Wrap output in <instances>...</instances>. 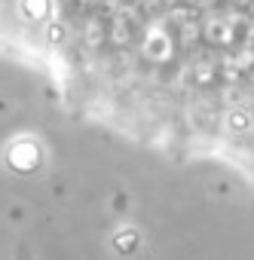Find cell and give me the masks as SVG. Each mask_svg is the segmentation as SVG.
I'll use <instances>...</instances> for the list:
<instances>
[{"label": "cell", "mask_w": 254, "mask_h": 260, "mask_svg": "<svg viewBox=\"0 0 254 260\" xmlns=\"http://www.w3.org/2000/svg\"><path fill=\"white\" fill-rule=\"evenodd\" d=\"M233 125H236V128H248V125H251L248 113H233Z\"/></svg>", "instance_id": "1"}]
</instances>
